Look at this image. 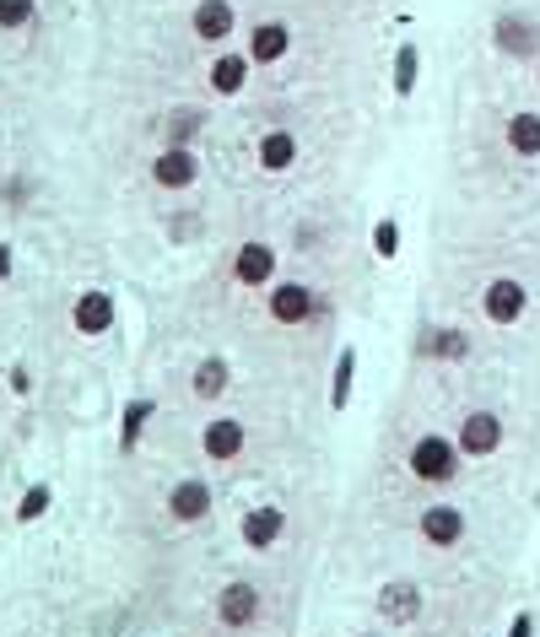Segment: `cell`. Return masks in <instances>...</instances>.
Instances as JSON below:
<instances>
[{"label": "cell", "mask_w": 540, "mask_h": 637, "mask_svg": "<svg viewBox=\"0 0 540 637\" xmlns=\"http://www.w3.org/2000/svg\"><path fill=\"white\" fill-rule=\"evenodd\" d=\"M454 465H460V448L449 444V438H421V444L410 448V476L427 481V487L454 481Z\"/></svg>", "instance_id": "cell-1"}, {"label": "cell", "mask_w": 540, "mask_h": 637, "mask_svg": "<svg viewBox=\"0 0 540 637\" xmlns=\"http://www.w3.org/2000/svg\"><path fill=\"white\" fill-rule=\"evenodd\" d=\"M481 303H486V318H492V324H514V318H525L530 292H525L514 276H497V281L486 287V298H481Z\"/></svg>", "instance_id": "cell-2"}, {"label": "cell", "mask_w": 540, "mask_h": 637, "mask_svg": "<svg viewBox=\"0 0 540 637\" xmlns=\"http://www.w3.org/2000/svg\"><path fill=\"white\" fill-rule=\"evenodd\" d=\"M216 616H222V627H249L260 616V589L255 583H227L216 594Z\"/></svg>", "instance_id": "cell-3"}, {"label": "cell", "mask_w": 540, "mask_h": 637, "mask_svg": "<svg viewBox=\"0 0 540 637\" xmlns=\"http://www.w3.org/2000/svg\"><path fill=\"white\" fill-rule=\"evenodd\" d=\"M497 444H503V422H497L492 411H471V416H465V427H460V454L486 459Z\"/></svg>", "instance_id": "cell-4"}, {"label": "cell", "mask_w": 540, "mask_h": 637, "mask_svg": "<svg viewBox=\"0 0 540 637\" xmlns=\"http://www.w3.org/2000/svg\"><path fill=\"white\" fill-rule=\"evenodd\" d=\"M308 314H314V292L308 287H297V281L270 287V318L275 324H303Z\"/></svg>", "instance_id": "cell-5"}, {"label": "cell", "mask_w": 540, "mask_h": 637, "mask_svg": "<svg viewBox=\"0 0 540 637\" xmlns=\"http://www.w3.org/2000/svg\"><path fill=\"white\" fill-rule=\"evenodd\" d=\"M168 513H173L179 524H195V518H205V513H211V487H205V481H195V476H184V481L168 492Z\"/></svg>", "instance_id": "cell-6"}, {"label": "cell", "mask_w": 540, "mask_h": 637, "mask_svg": "<svg viewBox=\"0 0 540 637\" xmlns=\"http://www.w3.org/2000/svg\"><path fill=\"white\" fill-rule=\"evenodd\" d=\"M195 174H201V168H195V157H190L184 146H168V152L151 163V179H157L162 190H190Z\"/></svg>", "instance_id": "cell-7"}, {"label": "cell", "mask_w": 540, "mask_h": 637, "mask_svg": "<svg viewBox=\"0 0 540 637\" xmlns=\"http://www.w3.org/2000/svg\"><path fill=\"white\" fill-rule=\"evenodd\" d=\"M233 5L227 0H201L195 5V38H205V44H227L233 38Z\"/></svg>", "instance_id": "cell-8"}, {"label": "cell", "mask_w": 540, "mask_h": 637, "mask_svg": "<svg viewBox=\"0 0 540 637\" xmlns=\"http://www.w3.org/2000/svg\"><path fill=\"white\" fill-rule=\"evenodd\" d=\"M281 535H286V513L281 509H255L244 518V546L249 551H270Z\"/></svg>", "instance_id": "cell-9"}, {"label": "cell", "mask_w": 540, "mask_h": 637, "mask_svg": "<svg viewBox=\"0 0 540 637\" xmlns=\"http://www.w3.org/2000/svg\"><path fill=\"white\" fill-rule=\"evenodd\" d=\"M76 329L81 335H109L114 329V298L109 292H87V298H76Z\"/></svg>", "instance_id": "cell-10"}, {"label": "cell", "mask_w": 540, "mask_h": 637, "mask_svg": "<svg viewBox=\"0 0 540 637\" xmlns=\"http://www.w3.org/2000/svg\"><path fill=\"white\" fill-rule=\"evenodd\" d=\"M379 611H384V622H416L421 616V589L416 583H384L379 589Z\"/></svg>", "instance_id": "cell-11"}, {"label": "cell", "mask_w": 540, "mask_h": 637, "mask_svg": "<svg viewBox=\"0 0 540 637\" xmlns=\"http://www.w3.org/2000/svg\"><path fill=\"white\" fill-rule=\"evenodd\" d=\"M233 276H238L244 287H266L270 276H275V249H270V244H244L238 259H233Z\"/></svg>", "instance_id": "cell-12"}, {"label": "cell", "mask_w": 540, "mask_h": 637, "mask_svg": "<svg viewBox=\"0 0 540 637\" xmlns=\"http://www.w3.org/2000/svg\"><path fill=\"white\" fill-rule=\"evenodd\" d=\"M492 38H497V49H503V55H536V49H540V27H536V22H525V16H503Z\"/></svg>", "instance_id": "cell-13"}, {"label": "cell", "mask_w": 540, "mask_h": 637, "mask_svg": "<svg viewBox=\"0 0 540 637\" xmlns=\"http://www.w3.org/2000/svg\"><path fill=\"white\" fill-rule=\"evenodd\" d=\"M286 49H292L286 22H260V27H255V38H249V60H255V65H275Z\"/></svg>", "instance_id": "cell-14"}, {"label": "cell", "mask_w": 540, "mask_h": 637, "mask_svg": "<svg viewBox=\"0 0 540 637\" xmlns=\"http://www.w3.org/2000/svg\"><path fill=\"white\" fill-rule=\"evenodd\" d=\"M421 535H427L432 546H460V535H465V513L460 509H427L421 513Z\"/></svg>", "instance_id": "cell-15"}, {"label": "cell", "mask_w": 540, "mask_h": 637, "mask_svg": "<svg viewBox=\"0 0 540 637\" xmlns=\"http://www.w3.org/2000/svg\"><path fill=\"white\" fill-rule=\"evenodd\" d=\"M292 163H297L292 130H266V135H260V168H266V174H286Z\"/></svg>", "instance_id": "cell-16"}, {"label": "cell", "mask_w": 540, "mask_h": 637, "mask_svg": "<svg viewBox=\"0 0 540 637\" xmlns=\"http://www.w3.org/2000/svg\"><path fill=\"white\" fill-rule=\"evenodd\" d=\"M201 444H205L211 459H238V454H244V427H238L233 416H216V422L205 427Z\"/></svg>", "instance_id": "cell-17"}, {"label": "cell", "mask_w": 540, "mask_h": 637, "mask_svg": "<svg viewBox=\"0 0 540 637\" xmlns=\"http://www.w3.org/2000/svg\"><path fill=\"white\" fill-rule=\"evenodd\" d=\"M244 81H249V55H222L211 65V92L233 98V92H244Z\"/></svg>", "instance_id": "cell-18"}, {"label": "cell", "mask_w": 540, "mask_h": 637, "mask_svg": "<svg viewBox=\"0 0 540 637\" xmlns=\"http://www.w3.org/2000/svg\"><path fill=\"white\" fill-rule=\"evenodd\" d=\"M227 383H233V368H227V357H205L201 368H195V394H201V400H216V394H227Z\"/></svg>", "instance_id": "cell-19"}, {"label": "cell", "mask_w": 540, "mask_h": 637, "mask_svg": "<svg viewBox=\"0 0 540 637\" xmlns=\"http://www.w3.org/2000/svg\"><path fill=\"white\" fill-rule=\"evenodd\" d=\"M146 422H151V400H131L125 416H120V454H135L140 433H146Z\"/></svg>", "instance_id": "cell-20"}, {"label": "cell", "mask_w": 540, "mask_h": 637, "mask_svg": "<svg viewBox=\"0 0 540 637\" xmlns=\"http://www.w3.org/2000/svg\"><path fill=\"white\" fill-rule=\"evenodd\" d=\"M351 389H357V351L346 346L336 357V379H330V405H336V411L351 405Z\"/></svg>", "instance_id": "cell-21"}, {"label": "cell", "mask_w": 540, "mask_h": 637, "mask_svg": "<svg viewBox=\"0 0 540 637\" xmlns=\"http://www.w3.org/2000/svg\"><path fill=\"white\" fill-rule=\"evenodd\" d=\"M508 146H514L519 157H536L540 152V114H514V120H508Z\"/></svg>", "instance_id": "cell-22"}, {"label": "cell", "mask_w": 540, "mask_h": 637, "mask_svg": "<svg viewBox=\"0 0 540 637\" xmlns=\"http://www.w3.org/2000/svg\"><path fill=\"white\" fill-rule=\"evenodd\" d=\"M416 70H421L416 44H401V55H395V92H401V98H410V92H416Z\"/></svg>", "instance_id": "cell-23"}, {"label": "cell", "mask_w": 540, "mask_h": 637, "mask_svg": "<svg viewBox=\"0 0 540 637\" xmlns=\"http://www.w3.org/2000/svg\"><path fill=\"white\" fill-rule=\"evenodd\" d=\"M49 503H55V487H44V481H38V487H27V492H22L16 518H22V524H33V518H44V513H49Z\"/></svg>", "instance_id": "cell-24"}, {"label": "cell", "mask_w": 540, "mask_h": 637, "mask_svg": "<svg viewBox=\"0 0 540 637\" xmlns=\"http://www.w3.org/2000/svg\"><path fill=\"white\" fill-rule=\"evenodd\" d=\"M465 351H471V335H465V329H438V335H432V357H449V362H460Z\"/></svg>", "instance_id": "cell-25"}, {"label": "cell", "mask_w": 540, "mask_h": 637, "mask_svg": "<svg viewBox=\"0 0 540 637\" xmlns=\"http://www.w3.org/2000/svg\"><path fill=\"white\" fill-rule=\"evenodd\" d=\"M373 255H379V259L401 255V222H395V216H384V222L373 227Z\"/></svg>", "instance_id": "cell-26"}, {"label": "cell", "mask_w": 540, "mask_h": 637, "mask_svg": "<svg viewBox=\"0 0 540 637\" xmlns=\"http://www.w3.org/2000/svg\"><path fill=\"white\" fill-rule=\"evenodd\" d=\"M33 0H0V27H27L33 22Z\"/></svg>", "instance_id": "cell-27"}, {"label": "cell", "mask_w": 540, "mask_h": 637, "mask_svg": "<svg viewBox=\"0 0 540 637\" xmlns=\"http://www.w3.org/2000/svg\"><path fill=\"white\" fill-rule=\"evenodd\" d=\"M195 125H201V114H195V109H190V114H179V120H173V130H168V135H173V141H179V146H184V141H190V135H195Z\"/></svg>", "instance_id": "cell-28"}, {"label": "cell", "mask_w": 540, "mask_h": 637, "mask_svg": "<svg viewBox=\"0 0 540 637\" xmlns=\"http://www.w3.org/2000/svg\"><path fill=\"white\" fill-rule=\"evenodd\" d=\"M508 637H536V622H530V611H525V616H514V627H508Z\"/></svg>", "instance_id": "cell-29"}, {"label": "cell", "mask_w": 540, "mask_h": 637, "mask_svg": "<svg viewBox=\"0 0 540 637\" xmlns=\"http://www.w3.org/2000/svg\"><path fill=\"white\" fill-rule=\"evenodd\" d=\"M11 276V244H0V281Z\"/></svg>", "instance_id": "cell-30"}]
</instances>
